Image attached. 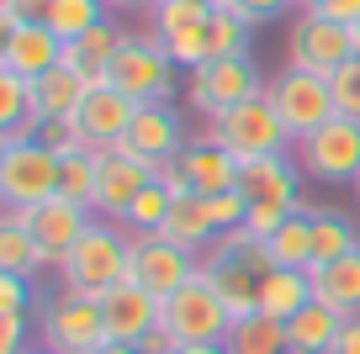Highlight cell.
<instances>
[{"label": "cell", "mask_w": 360, "mask_h": 354, "mask_svg": "<svg viewBox=\"0 0 360 354\" xmlns=\"http://www.w3.org/2000/svg\"><path fill=\"white\" fill-rule=\"evenodd\" d=\"M27 349V312H0V354Z\"/></svg>", "instance_id": "41"}, {"label": "cell", "mask_w": 360, "mask_h": 354, "mask_svg": "<svg viewBox=\"0 0 360 354\" xmlns=\"http://www.w3.org/2000/svg\"><path fill=\"white\" fill-rule=\"evenodd\" d=\"M106 85L127 90L138 106H143V100H169L175 85H180V64L169 58V48L159 43L154 32H127L122 48H117V58H112Z\"/></svg>", "instance_id": "4"}, {"label": "cell", "mask_w": 360, "mask_h": 354, "mask_svg": "<svg viewBox=\"0 0 360 354\" xmlns=\"http://www.w3.org/2000/svg\"><path fill=\"white\" fill-rule=\"evenodd\" d=\"M355 196H360V180H355Z\"/></svg>", "instance_id": "51"}, {"label": "cell", "mask_w": 360, "mask_h": 354, "mask_svg": "<svg viewBox=\"0 0 360 354\" xmlns=\"http://www.w3.org/2000/svg\"><path fill=\"white\" fill-rule=\"evenodd\" d=\"M196 6H228V0H196Z\"/></svg>", "instance_id": "50"}, {"label": "cell", "mask_w": 360, "mask_h": 354, "mask_svg": "<svg viewBox=\"0 0 360 354\" xmlns=\"http://www.w3.org/2000/svg\"><path fill=\"white\" fill-rule=\"evenodd\" d=\"M202 275V254L169 244L159 232H133V280L148 291V296L169 301L180 286H191Z\"/></svg>", "instance_id": "13"}, {"label": "cell", "mask_w": 360, "mask_h": 354, "mask_svg": "<svg viewBox=\"0 0 360 354\" xmlns=\"http://www.w3.org/2000/svg\"><path fill=\"white\" fill-rule=\"evenodd\" d=\"M169 201H175V196L154 180V185L127 206V217L117 222V228H127V232H159V228H165V217H169Z\"/></svg>", "instance_id": "34"}, {"label": "cell", "mask_w": 360, "mask_h": 354, "mask_svg": "<svg viewBox=\"0 0 360 354\" xmlns=\"http://www.w3.org/2000/svg\"><path fill=\"white\" fill-rule=\"evenodd\" d=\"M122 143L133 148V154H143V159H154V164H165V159H175L180 148L191 143V138H186V122H180V111L169 106V100H143Z\"/></svg>", "instance_id": "18"}, {"label": "cell", "mask_w": 360, "mask_h": 354, "mask_svg": "<svg viewBox=\"0 0 360 354\" xmlns=\"http://www.w3.org/2000/svg\"><path fill=\"white\" fill-rule=\"evenodd\" d=\"M90 96V79L69 64H53L43 79H32V111L37 122H53V117H75L79 100Z\"/></svg>", "instance_id": "24"}, {"label": "cell", "mask_w": 360, "mask_h": 354, "mask_svg": "<svg viewBox=\"0 0 360 354\" xmlns=\"http://www.w3.org/2000/svg\"><path fill=\"white\" fill-rule=\"evenodd\" d=\"M133 117H138V100L127 96V90L90 85V96L79 100V111H75V127L85 133L90 148H112V143H122V138H127Z\"/></svg>", "instance_id": "16"}, {"label": "cell", "mask_w": 360, "mask_h": 354, "mask_svg": "<svg viewBox=\"0 0 360 354\" xmlns=\"http://www.w3.org/2000/svg\"><path fill=\"white\" fill-rule=\"evenodd\" d=\"M265 96H270V106H276V117L286 122L292 143H297V138H307V133H318L328 117H339V106H334V79H328V74H313V69H297V64H286L281 74L270 79Z\"/></svg>", "instance_id": "6"}, {"label": "cell", "mask_w": 360, "mask_h": 354, "mask_svg": "<svg viewBox=\"0 0 360 354\" xmlns=\"http://www.w3.org/2000/svg\"><path fill=\"white\" fill-rule=\"evenodd\" d=\"M334 106H339V117H355L360 122V53L334 74Z\"/></svg>", "instance_id": "36"}, {"label": "cell", "mask_w": 360, "mask_h": 354, "mask_svg": "<svg viewBox=\"0 0 360 354\" xmlns=\"http://www.w3.org/2000/svg\"><path fill=\"white\" fill-rule=\"evenodd\" d=\"M307 301H313V270H281V265H270L265 275H259V312L292 322Z\"/></svg>", "instance_id": "26"}, {"label": "cell", "mask_w": 360, "mask_h": 354, "mask_svg": "<svg viewBox=\"0 0 360 354\" xmlns=\"http://www.w3.org/2000/svg\"><path fill=\"white\" fill-rule=\"evenodd\" d=\"M212 143H223L233 159H265V154H292V133H286V122L276 117V106H270V96H255V100H238V106L217 111L212 122H207V133Z\"/></svg>", "instance_id": "3"}, {"label": "cell", "mask_w": 360, "mask_h": 354, "mask_svg": "<svg viewBox=\"0 0 360 354\" xmlns=\"http://www.w3.org/2000/svg\"><path fill=\"white\" fill-rule=\"evenodd\" d=\"M27 217V228H32V238L43 244V254H48V265L58 270V259L69 254V249L79 244L90 232V222H96V211L85 206V201H69V196H48L43 206H32V211H22Z\"/></svg>", "instance_id": "15"}, {"label": "cell", "mask_w": 360, "mask_h": 354, "mask_svg": "<svg viewBox=\"0 0 360 354\" xmlns=\"http://www.w3.org/2000/svg\"><path fill=\"white\" fill-rule=\"evenodd\" d=\"M43 22L53 27L58 43H75V37L96 32L101 22H112V11H106V0H53Z\"/></svg>", "instance_id": "32"}, {"label": "cell", "mask_w": 360, "mask_h": 354, "mask_svg": "<svg viewBox=\"0 0 360 354\" xmlns=\"http://www.w3.org/2000/svg\"><path fill=\"white\" fill-rule=\"evenodd\" d=\"M334 354H360V312H355V317H345V328H339Z\"/></svg>", "instance_id": "45"}, {"label": "cell", "mask_w": 360, "mask_h": 354, "mask_svg": "<svg viewBox=\"0 0 360 354\" xmlns=\"http://www.w3.org/2000/svg\"><path fill=\"white\" fill-rule=\"evenodd\" d=\"M297 154H265V159H244L238 169V190L249 201V222L244 228L255 238H270V232L281 228L286 211H297Z\"/></svg>", "instance_id": "2"}, {"label": "cell", "mask_w": 360, "mask_h": 354, "mask_svg": "<svg viewBox=\"0 0 360 354\" xmlns=\"http://www.w3.org/2000/svg\"><path fill=\"white\" fill-rule=\"evenodd\" d=\"M339 328H345V312L313 296L292 322H286V343H292V354H334Z\"/></svg>", "instance_id": "25"}, {"label": "cell", "mask_w": 360, "mask_h": 354, "mask_svg": "<svg viewBox=\"0 0 360 354\" xmlns=\"http://www.w3.org/2000/svg\"><path fill=\"white\" fill-rule=\"evenodd\" d=\"M48 196H58V154L43 138L0 143V201L6 211H32Z\"/></svg>", "instance_id": "5"}, {"label": "cell", "mask_w": 360, "mask_h": 354, "mask_svg": "<svg viewBox=\"0 0 360 354\" xmlns=\"http://www.w3.org/2000/svg\"><path fill=\"white\" fill-rule=\"evenodd\" d=\"M202 275L212 280V291L228 301V312H233V317H244V312H259V275H265V270L244 265V259H233V254H217V249H207V254H202Z\"/></svg>", "instance_id": "21"}, {"label": "cell", "mask_w": 360, "mask_h": 354, "mask_svg": "<svg viewBox=\"0 0 360 354\" xmlns=\"http://www.w3.org/2000/svg\"><path fill=\"white\" fill-rule=\"evenodd\" d=\"M223 349L228 354H292V343H286V322L281 317H270V312H244V317H233Z\"/></svg>", "instance_id": "30"}, {"label": "cell", "mask_w": 360, "mask_h": 354, "mask_svg": "<svg viewBox=\"0 0 360 354\" xmlns=\"http://www.w3.org/2000/svg\"><path fill=\"white\" fill-rule=\"evenodd\" d=\"M37 343H48L53 354H96L106 343V317H101V296H79V291L58 286L43 301V322H37Z\"/></svg>", "instance_id": "9"}, {"label": "cell", "mask_w": 360, "mask_h": 354, "mask_svg": "<svg viewBox=\"0 0 360 354\" xmlns=\"http://www.w3.org/2000/svg\"><path fill=\"white\" fill-rule=\"evenodd\" d=\"M318 6H323V0H302V11H318Z\"/></svg>", "instance_id": "49"}, {"label": "cell", "mask_w": 360, "mask_h": 354, "mask_svg": "<svg viewBox=\"0 0 360 354\" xmlns=\"http://www.w3.org/2000/svg\"><path fill=\"white\" fill-rule=\"evenodd\" d=\"M297 164L318 185H355L360 180V122L355 117H328L318 133L292 143Z\"/></svg>", "instance_id": "7"}, {"label": "cell", "mask_w": 360, "mask_h": 354, "mask_svg": "<svg viewBox=\"0 0 360 354\" xmlns=\"http://www.w3.org/2000/svg\"><path fill=\"white\" fill-rule=\"evenodd\" d=\"M0 270L27 275V280H37L43 270H53V265H48V254H43V244L32 238V228H27L22 211H6V217H0Z\"/></svg>", "instance_id": "27"}, {"label": "cell", "mask_w": 360, "mask_h": 354, "mask_svg": "<svg viewBox=\"0 0 360 354\" xmlns=\"http://www.w3.org/2000/svg\"><path fill=\"white\" fill-rule=\"evenodd\" d=\"M101 317L112 343H138L148 328H159V296H148L138 280H122L101 296Z\"/></svg>", "instance_id": "19"}, {"label": "cell", "mask_w": 360, "mask_h": 354, "mask_svg": "<svg viewBox=\"0 0 360 354\" xmlns=\"http://www.w3.org/2000/svg\"><path fill=\"white\" fill-rule=\"evenodd\" d=\"M355 53H360V27H345V22H334V16H323V11H297L292 32H286V64L328 74V79Z\"/></svg>", "instance_id": "8"}, {"label": "cell", "mask_w": 360, "mask_h": 354, "mask_svg": "<svg viewBox=\"0 0 360 354\" xmlns=\"http://www.w3.org/2000/svg\"><path fill=\"white\" fill-rule=\"evenodd\" d=\"M159 238H169V244H180V249H191V254H207V249L223 238V228H217V217H212V196H202V190L175 196V201H169L165 228H159Z\"/></svg>", "instance_id": "20"}, {"label": "cell", "mask_w": 360, "mask_h": 354, "mask_svg": "<svg viewBox=\"0 0 360 354\" xmlns=\"http://www.w3.org/2000/svg\"><path fill=\"white\" fill-rule=\"evenodd\" d=\"M318 11L334 16V22H345V27H360V0H323Z\"/></svg>", "instance_id": "43"}, {"label": "cell", "mask_w": 360, "mask_h": 354, "mask_svg": "<svg viewBox=\"0 0 360 354\" xmlns=\"http://www.w3.org/2000/svg\"><path fill=\"white\" fill-rule=\"evenodd\" d=\"M37 138H43L58 159H64V154H85V148H90L85 133L75 127V117H53V122H43V127H37Z\"/></svg>", "instance_id": "35"}, {"label": "cell", "mask_w": 360, "mask_h": 354, "mask_svg": "<svg viewBox=\"0 0 360 354\" xmlns=\"http://www.w3.org/2000/svg\"><path fill=\"white\" fill-rule=\"evenodd\" d=\"M53 0H0V32L6 27H22V22H43Z\"/></svg>", "instance_id": "39"}, {"label": "cell", "mask_w": 360, "mask_h": 354, "mask_svg": "<svg viewBox=\"0 0 360 354\" xmlns=\"http://www.w3.org/2000/svg\"><path fill=\"white\" fill-rule=\"evenodd\" d=\"M122 37H127V27L112 16V22H101L96 32H85V37H75V43H64V64L79 69L90 85H106V74H112V58H117V48H122Z\"/></svg>", "instance_id": "23"}, {"label": "cell", "mask_w": 360, "mask_h": 354, "mask_svg": "<svg viewBox=\"0 0 360 354\" xmlns=\"http://www.w3.org/2000/svg\"><path fill=\"white\" fill-rule=\"evenodd\" d=\"M270 265L281 270H313V206H297L281 217V228L265 238Z\"/></svg>", "instance_id": "28"}, {"label": "cell", "mask_w": 360, "mask_h": 354, "mask_svg": "<svg viewBox=\"0 0 360 354\" xmlns=\"http://www.w3.org/2000/svg\"><path fill=\"white\" fill-rule=\"evenodd\" d=\"M212 217H217V228H244L249 222V201H244V190H217L212 196Z\"/></svg>", "instance_id": "38"}, {"label": "cell", "mask_w": 360, "mask_h": 354, "mask_svg": "<svg viewBox=\"0 0 360 354\" xmlns=\"http://www.w3.org/2000/svg\"><path fill=\"white\" fill-rule=\"evenodd\" d=\"M133 349H138V354H175V349H180V343H175V333H169V328H165V322H159V328H148V333H143V339H138V343H133Z\"/></svg>", "instance_id": "42"}, {"label": "cell", "mask_w": 360, "mask_h": 354, "mask_svg": "<svg viewBox=\"0 0 360 354\" xmlns=\"http://www.w3.org/2000/svg\"><path fill=\"white\" fill-rule=\"evenodd\" d=\"M360 249V228L349 211L334 206H313V265H328V259H345Z\"/></svg>", "instance_id": "31"}, {"label": "cell", "mask_w": 360, "mask_h": 354, "mask_svg": "<svg viewBox=\"0 0 360 354\" xmlns=\"http://www.w3.org/2000/svg\"><path fill=\"white\" fill-rule=\"evenodd\" d=\"M265 85H270V79L259 74V64H255L249 53H238V58H212V64H202V69H191V74H186V100H191L196 117H207V122H212L217 111L238 106V100L265 96Z\"/></svg>", "instance_id": "10"}, {"label": "cell", "mask_w": 360, "mask_h": 354, "mask_svg": "<svg viewBox=\"0 0 360 354\" xmlns=\"http://www.w3.org/2000/svg\"><path fill=\"white\" fill-rule=\"evenodd\" d=\"M159 180V164L143 154H133L127 143H112V148H96V217L106 222H122L127 206L143 196L148 185Z\"/></svg>", "instance_id": "12"}, {"label": "cell", "mask_w": 360, "mask_h": 354, "mask_svg": "<svg viewBox=\"0 0 360 354\" xmlns=\"http://www.w3.org/2000/svg\"><path fill=\"white\" fill-rule=\"evenodd\" d=\"M96 354H138V349H133V343H112V339H106V343H101Z\"/></svg>", "instance_id": "47"}, {"label": "cell", "mask_w": 360, "mask_h": 354, "mask_svg": "<svg viewBox=\"0 0 360 354\" xmlns=\"http://www.w3.org/2000/svg\"><path fill=\"white\" fill-rule=\"evenodd\" d=\"M313 296L339 307L345 317L360 312V249L345 259H328V265H313Z\"/></svg>", "instance_id": "29"}, {"label": "cell", "mask_w": 360, "mask_h": 354, "mask_svg": "<svg viewBox=\"0 0 360 354\" xmlns=\"http://www.w3.org/2000/svg\"><path fill=\"white\" fill-rule=\"evenodd\" d=\"M175 354H228V349H223V343H180Z\"/></svg>", "instance_id": "46"}, {"label": "cell", "mask_w": 360, "mask_h": 354, "mask_svg": "<svg viewBox=\"0 0 360 354\" xmlns=\"http://www.w3.org/2000/svg\"><path fill=\"white\" fill-rule=\"evenodd\" d=\"M27 301H32V280L0 270V312H27Z\"/></svg>", "instance_id": "40"}, {"label": "cell", "mask_w": 360, "mask_h": 354, "mask_svg": "<svg viewBox=\"0 0 360 354\" xmlns=\"http://www.w3.org/2000/svg\"><path fill=\"white\" fill-rule=\"evenodd\" d=\"M159 322L175 333V343H223L228 328H233V312L212 291V280L196 275L191 286H180L169 301H159Z\"/></svg>", "instance_id": "11"}, {"label": "cell", "mask_w": 360, "mask_h": 354, "mask_svg": "<svg viewBox=\"0 0 360 354\" xmlns=\"http://www.w3.org/2000/svg\"><path fill=\"white\" fill-rule=\"evenodd\" d=\"M217 6H196V0H159V11L148 16V32L169 48L186 74L207 64V22H212Z\"/></svg>", "instance_id": "14"}, {"label": "cell", "mask_w": 360, "mask_h": 354, "mask_svg": "<svg viewBox=\"0 0 360 354\" xmlns=\"http://www.w3.org/2000/svg\"><path fill=\"white\" fill-rule=\"evenodd\" d=\"M233 11H244L255 27H265V22H276V16H292V11H302V0H228Z\"/></svg>", "instance_id": "37"}, {"label": "cell", "mask_w": 360, "mask_h": 354, "mask_svg": "<svg viewBox=\"0 0 360 354\" xmlns=\"http://www.w3.org/2000/svg\"><path fill=\"white\" fill-rule=\"evenodd\" d=\"M53 64H64V43L53 37L48 22L6 27V37H0V69H11L22 79H43Z\"/></svg>", "instance_id": "17"}, {"label": "cell", "mask_w": 360, "mask_h": 354, "mask_svg": "<svg viewBox=\"0 0 360 354\" xmlns=\"http://www.w3.org/2000/svg\"><path fill=\"white\" fill-rule=\"evenodd\" d=\"M22 354H53V349H48V343H27Z\"/></svg>", "instance_id": "48"}, {"label": "cell", "mask_w": 360, "mask_h": 354, "mask_svg": "<svg viewBox=\"0 0 360 354\" xmlns=\"http://www.w3.org/2000/svg\"><path fill=\"white\" fill-rule=\"evenodd\" d=\"M122 280H133V232L96 217L85 238L58 259V286L79 296H106Z\"/></svg>", "instance_id": "1"}, {"label": "cell", "mask_w": 360, "mask_h": 354, "mask_svg": "<svg viewBox=\"0 0 360 354\" xmlns=\"http://www.w3.org/2000/svg\"><path fill=\"white\" fill-rule=\"evenodd\" d=\"M106 11L122 22V16H154L159 11V0H106Z\"/></svg>", "instance_id": "44"}, {"label": "cell", "mask_w": 360, "mask_h": 354, "mask_svg": "<svg viewBox=\"0 0 360 354\" xmlns=\"http://www.w3.org/2000/svg\"><path fill=\"white\" fill-rule=\"evenodd\" d=\"M58 196L69 201H96V148H85V154H64L58 159ZM96 211V206H90Z\"/></svg>", "instance_id": "33"}, {"label": "cell", "mask_w": 360, "mask_h": 354, "mask_svg": "<svg viewBox=\"0 0 360 354\" xmlns=\"http://www.w3.org/2000/svg\"><path fill=\"white\" fill-rule=\"evenodd\" d=\"M180 159H186L191 190H202V196H217V190H238V169H244V159H233L223 143H212V138H191V143L180 148Z\"/></svg>", "instance_id": "22"}]
</instances>
